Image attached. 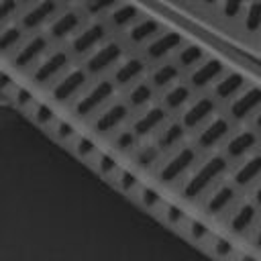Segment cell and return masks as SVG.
<instances>
[{
    "label": "cell",
    "mask_w": 261,
    "mask_h": 261,
    "mask_svg": "<svg viewBox=\"0 0 261 261\" xmlns=\"http://www.w3.org/2000/svg\"><path fill=\"white\" fill-rule=\"evenodd\" d=\"M224 169H226V159H224V157H212V159H208V161L190 177V181L186 184V188H184V198H196V196H200Z\"/></svg>",
    "instance_id": "6da1fadb"
},
{
    "label": "cell",
    "mask_w": 261,
    "mask_h": 261,
    "mask_svg": "<svg viewBox=\"0 0 261 261\" xmlns=\"http://www.w3.org/2000/svg\"><path fill=\"white\" fill-rule=\"evenodd\" d=\"M112 92H114L112 82H108V80L98 82L84 98H80V102L75 104V114H77V116H88V114H92L100 104H104V102L112 96Z\"/></svg>",
    "instance_id": "7a4b0ae2"
},
{
    "label": "cell",
    "mask_w": 261,
    "mask_h": 261,
    "mask_svg": "<svg viewBox=\"0 0 261 261\" xmlns=\"http://www.w3.org/2000/svg\"><path fill=\"white\" fill-rule=\"evenodd\" d=\"M194 159H196V151L194 149H190V147H186V149H181V151H177L163 167H161V171H159V179L163 181V184H171L173 179H177L192 163H194Z\"/></svg>",
    "instance_id": "3957f363"
},
{
    "label": "cell",
    "mask_w": 261,
    "mask_h": 261,
    "mask_svg": "<svg viewBox=\"0 0 261 261\" xmlns=\"http://www.w3.org/2000/svg\"><path fill=\"white\" fill-rule=\"evenodd\" d=\"M45 49H47V39L45 37H33L29 43H24L18 51H16V55L12 57V65L14 67H18V69H24L27 65H31L35 59H39L43 53H45Z\"/></svg>",
    "instance_id": "277c9868"
},
{
    "label": "cell",
    "mask_w": 261,
    "mask_h": 261,
    "mask_svg": "<svg viewBox=\"0 0 261 261\" xmlns=\"http://www.w3.org/2000/svg\"><path fill=\"white\" fill-rule=\"evenodd\" d=\"M120 55H122V49H120L116 43H108V45H104L102 49H98V51L88 59L86 67H88L90 73H100V71L108 69L116 59H120Z\"/></svg>",
    "instance_id": "5b68a950"
},
{
    "label": "cell",
    "mask_w": 261,
    "mask_h": 261,
    "mask_svg": "<svg viewBox=\"0 0 261 261\" xmlns=\"http://www.w3.org/2000/svg\"><path fill=\"white\" fill-rule=\"evenodd\" d=\"M86 84V71H82V69H73V71H69L63 80H59V84L53 88V98L57 100V102H65V100H69L82 86Z\"/></svg>",
    "instance_id": "8992f818"
},
{
    "label": "cell",
    "mask_w": 261,
    "mask_h": 261,
    "mask_svg": "<svg viewBox=\"0 0 261 261\" xmlns=\"http://www.w3.org/2000/svg\"><path fill=\"white\" fill-rule=\"evenodd\" d=\"M65 65H67V53H65V51H57V53L49 55V57L35 69L33 80H35L37 84H45V82H49L51 77H55Z\"/></svg>",
    "instance_id": "52a82bcc"
},
{
    "label": "cell",
    "mask_w": 261,
    "mask_h": 261,
    "mask_svg": "<svg viewBox=\"0 0 261 261\" xmlns=\"http://www.w3.org/2000/svg\"><path fill=\"white\" fill-rule=\"evenodd\" d=\"M104 35H106L104 24H102V22H96V24L84 29V31L73 39L71 47H73L75 53H86V51H90L92 47H96V45L104 39Z\"/></svg>",
    "instance_id": "ba28073f"
},
{
    "label": "cell",
    "mask_w": 261,
    "mask_h": 261,
    "mask_svg": "<svg viewBox=\"0 0 261 261\" xmlns=\"http://www.w3.org/2000/svg\"><path fill=\"white\" fill-rule=\"evenodd\" d=\"M57 10V2L55 0H43L39 4H35L24 16H22V29H37L41 27L53 12Z\"/></svg>",
    "instance_id": "9c48e42d"
},
{
    "label": "cell",
    "mask_w": 261,
    "mask_h": 261,
    "mask_svg": "<svg viewBox=\"0 0 261 261\" xmlns=\"http://www.w3.org/2000/svg\"><path fill=\"white\" fill-rule=\"evenodd\" d=\"M259 104H261V88H251V90H247L243 96H239V98L232 102L230 114H232L237 120H241V118L249 116Z\"/></svg>",
    "instance_id": "30bf717a"
},
{
    "label": "cell",
    "mask_w": 261,
    "mask_h": 261,
    "mask_svg": "<svg viewBox=\"0 0 261 261\" xmlns=\"http://www.w3.org/2000/svg\"><path fill=\"white\" fill-rule=\"evenodd\" d=\"M179 43H181V35L179 33H163V35H159L157 39H153L149 43L147 55L151 59H161L167 53H171L175 47H179Z\"/></svg>",
    "instance_id": "8fae6325"
},
{
    "label": "cell",
    "mask_w": 261,
    "mask_h": 261,
    "mask_svg": "<svg viewBox=\"0 0 261 261\" xmlns=\"http://www.w3.org/2000/svg\"><path fill=\"white\" fill-rule=\"evenodd\" d=\"M126 114H128V108L124 104H112L106 112H102L96 118V124H94L96 133H108V130L116 128L126 118Z\"/></svg>",
    "instance_id": "7c38bea8"
},
{
    "label": "cell",
    "mask_w": 261,
    "mask_h": 261,
    "mask_svg": "<svg viewBox=\"0 0 261 261\" xmlns=\"http://www.w3.org/2000/svg\"><path fill=\"white\" fill-rule=\"evenodd\" d=\"M212 110H214V100H212V98H200L196 104H192V106L186 110L181 124L188 126V128H194V126H198L200 122H204V120L212 114Z\"/></svg>",
    "instance_id": "4fadbf2b"
},
{
    "label": "cell",
    "mask_w": 261,
    "mask_h": 261,
    "mask_svg": "<svg viewBox=\"0 0 261 261\" xmlns=\"http://www.w3.org/2000/svg\"><path fill=\"white\" fill-rule=\"evenodd\" d=\"M224 65L218 61V59H208L206 63H202L192 75H190V82L194 88H204L206 84H210L212 80H216L220 73H222Z\"/></svg>",
    "instance_id": "5bb4252c"
},
{
    "label": "cell",
    "mask_w": 261,
    "mask_h": 261,
    "mask_svg": "<svg viewBox=\"0 0 261 261\" xmlns=\"http://www.w3.org/2000/svg\"><path fill=\"white\" fill-rule=\"evenodd\" d=\"M163 120H165V110L159 108V106H155V108L147 110V112L133 124V133H135L137 137H145V135H149L151 130H155Z\"/></svg>",
    "instance_id": "9a60e30c"
},
{
    "label": "cell",
    "mask_w": 261,
    "mask_h": 261,
    "mask_svg": "<svg viewBox=\"0 0 261 261\" xmlns=\"http://www.w3.org/2000/svg\"><path fill=\"white\" fill-rule=\"evenodd\" d=\"M226 133H228V122H226L224 118H216V120H212V122L200 133L198 143H200V147H212V145H216Z\"/></svg>",
    "instance_id": "2e32d148"
},
{
    "label": "cell",
    "mask_w": 261,
    "mask_h": 261,
    "mask_svg": "<svg viewBox=\"0 0 261 261\" xmlns=\"http://www.w3.org/2000/svg\"><path fill=\"white\" fill-rule=\"evenodd\" d=\"M80 27V16L75 14V12H65V14H61L53 24H51V37H55V39H63V37H67L69 33H73L75 29Z\"/></svg>",
    "instance_id": "e0dca14e"
},
{
    "label": "cell",
    "mask_w": 261,
    "mask_h": 261,
    "mask_svg": "<svg viewBox=\"0 0 261 261\" xmlns=\"http://www.w3.org/2000/svg\"><path fill=\"white\" fill-rule=\"evenodd\" d=\"M143 69H145L143 61L133 57V59L124 61V63H122V65L116 69V73H114V80H116V84L124 86V84H128L130 80H135L137 75H141V73H143Z\"/></svg>",
    "instance_id": "ac0fdd59"
},
{
    "label": "cell",
    "mask_w": 261,
    "mask_h": 261,
    "mask_svg": "<svg viewBox=\"0 0 261 261\" xmlns=\"http://www.w3.org/2000/svg\"><path fill=\"white\" fill-rule=\"evenodd\" d=\"M157 31H159V22H157V20H153V18H145V20L137 22V24L130 29L128 37H130V41H133V43H143V41L151 39Z\"/></svg>",
    "instance_id": "d6986e66"
},
{
    "label": "cell",
    "mask_w": 261,
    "mask_h": 261,
    "mask_svg": "<svg viewBox=\"0 0 261 261\" xmlns=\"http://www.w3.org/2000/svg\"><path fill=\"white\" fill-rule=\"evenodd\" d=\"M255 135L253 133H249V130H245V133H239L232 141H228V147H226V153L230 155V157H241L243 153H247L253 145H255Z\"/></svg>",
    "instance_id": "ffe728a7"
},
{
    "label": "cell",
    "mask_w": 261,
    "mask_h": 261,
    "mask_svg": "<svg viewBox=\"0 0 261 261\" xmlns=\"http://www.w3.org/2000/svg\"><path fill=\"white\" fill-rule=\"evenodd\" d=\"M259 173H261V155H255V157L249 159L243 167H239V171L234 173V181H237L239 186H247V184L253 181Z\"/></svg>",
    "instance_id": "44dd1931"
},
{
    "label": "cell",
    "mask_w": 261,
    "mask_h": 261,
    "mask_svg": "<svg viewBox=\"0 0 261 261\" xmlns=\"http://www.w3.org/2000/svg\"><path fill=\"white\" fill-rule=\"evenodd\" d=\"M243 75L241 73H228V75H224L218 84H216V96L218 98H230L232 94H237L239 90H241V86H243Z\"/></svg>",
    "instance_id": "7402d4cb"
},
{
    "label": "cell",
    "mask_w": 261,
    "mask_h": 261,
    "mask_svg": "<svg viewBox=\"0 0 261 261\" xmlns=\"http://www.w3.org/2000/svg\"><path fill=\"white\" fill-rule=\"evenodd\" d=\"M234 198V190L230 188V186H222L210 200H208V206H206V210L210 212V214H218V212H222L228 204H230V200Z\"/></svg>",
    "instance_id": "603a6c76"
},
{
    "label": "cell",
    "mask_w": 261,
    "mask_h": 261,
    "mask_svg": "<svg viewBox=\"0 0 261 261\" xmlns=\"http://www.w3.org/2000/svg\"><path fill=\"white\" fill-rule=\"evenodd\" d=\"M137 16H139V8H137L135 4H120L118 8L112 10L110 20H112L114 27H126V24H130Z\"/></svg>",
    "instance_id": "cb8c5ba5"
},
{
    "label": "cell",
    "mask_w": 261,
    "mask_h": 261,
    "mask_svg": "<svg viewBox=\"0 0 261 261\" xmlns=\"http://www.w3.org/2000/svg\"><path fill=\"white\" fill-rule=\"evenodd\" d=\"M253 220H255V208H253L251 204H245V206L239 208V212L232 216V220H230V228L239 234V232H243L245 228H249Z\"/></svg>",
    "instance_id": "d4e9b609"
},
{
    "label": "cell",
    "mask_w": 261,
    "mask_h": 261,
    "mask_svg": "<svg viewBox=\"0 0 261 261\" xmlns=\"http://www.w3.org/2000/svg\"><path fill=\"white\" fill-rule=\"evenodd\" d=\"M177 75H179V69H177L173 63H165V65H161V67H157V69L153 71L151 80H153V86L163 88V86L171 84Z\"/></svg>",
    "instance_id": "484cf974"
},
{
    "label": "cell",
    "mask_w": 261,
    "mask_h": 261,
    "mask_svg": "<svg viewBox=\"0 0 261 261\" xmlns=\"http://www.w3.org/2000/svg\"><path fill=\"white\" fill-rule=\"evenodd\" d=\"M188 98H190V88H186V86H175V88H171L167 94H165V108H171V110H175V108H179V106H184L186 102H188Z\"/></svg>",
    "instance_id": "4316f807"
},
{
    "label": "cell",
    "mask_w": 261,
    "mask_h": 261,
    "mask_svg": "<svg viewBox=\"0 0 261 261\" xmlns=\"http://www.w3.org/2000/svg\"><path fill=\"white\" fill-rule=\"evenodd\" d=\"M181 137H184V124H179V122L169 124V126L161 133V137H159V149H169V147H173L177 141H181Z\"/></svg>",
    "instance_id": "83f0119b"
},
{
    "label": "cell",
    "mask_w": 261,
    "mask_h": 261,
    "mask_svg": "<svg viewBox=\"0 0 261 261\" xmlns=\"http://www.w3.org/2000/svg\"><path fill=\"white\" fill-rule=\"evenodd\" d=\"M20 39H22L20 27H8V29L0 31V53H6L12 47H16V43H20Z\"/></svg>",
    "instance_id": "f1b7e54d"
},
{
    "label": "cell",
    "mask_w": 261,
    "mask_h": 261,
    "mask_svg": "<svg viewBox=\"0 0 261 261\" xmlns=\"http://www.w3.org/2000/svg\"><path fill=\"white\" fill-rule=\"evenodd\" d=\"M159 157V147H153V145H147V147H141L137 153H135V163L141 165V167H149L157 161Z\"/></svg>",
    "instance_id": "f546056e"
},
{
    "label": "cell",
    "mask_w": 261,
    "mask_h": 261,
    "mask_svg": "<svg viewBox=\"0 0 261 261\" xmlns=\"http://www.w3.org/2000/svg\"><path fill=\"white\" fill-rule=\"evenodd\" d=\"M204 57V51L198 47V45H188L186 49H181L179 51V65H184V67H190V65H196L200 59Z\"/></svg>",
    "instance_id": "4dcf8cb0"
},
{
    "label": "cell",
    "mask_w": 261,
    "mask_h": 261,
    "mask_svg": "<svg viewBox=\"0 0 261 261\" xmlns=\"http://www.w3.org/2000/svg\"><path fill=\"white\" fill-rule=\"evenodd\" d=\"M151 96H153L151 86H149V84H139V86H135V88L130 90L128 100H130L133 106H143V104H147V102L151 100Z\"/></svg>",
    "instance_id": "1f68e13d"
},
{
    "label": "cell",
    "mask_w": 261,
    "mask_h": 261,
    "mask_svg": "<svg viewBox=\"0 0 261 261\" xmlns=\"http://www.w3.org/2000/svg\"><path fill=\"white\" fill-rule=\"evenodd\" d=\"M245 27L247 31H257L261 29V2H253L247 10V18H245Z\"/></svg>",
    "instance_id": "d6a6232c"
},
{
    "label": "cell",
    "mask_w": 261,
    "mask_h": 261,
    "mask_svg": "<svg viewBox=\"0 0 261 261\" xmlns=\"http://www.w3.org/2000/svg\"><path fill=\"white\" fill-rule=\"evenodd\" d=\"M33 118H35V122H37V124H49V122H53L55 114H53V110H51L47 104H37Z\"/></svg>",
    "instance_id": "836d02e7"
},
{
    "label": "cell",
    "mask_w": 261,
    "mask_h": 261,
    "mask_svg": "<svg viewBox=\"0 0 261 261\" xmlns=\"http://www.w3.org/2000/svg\"><path fill=\"white\" fill-rule=\"evenodd\" d=\"M118 0H88L86 2V10L90 14H98V12H104L108 8H112Z\"/></svg>",
    "instance_id": "e575fe53"
},
{
    "label": "cell",
    "mask_w": 261,
    "mask_h": 261,
    "mask_svg": "<svg viewBox=\"0 0 261 261\" xmlns=\"http://www.w3.org/2000/svg\"><path fill=\"white\" fill-rule=\"evenodd\" d=\"M230 255H232V245L224 239H216L214 241V257L222 261V259H228Z\"/></svg>",
    "instance_id": "d590c367"
},
{
    "label": "cell",
    "mask_w": 261,
    "mask_h": 261,
    "mask_svg": "<svg viewBox=\"0 0 261 261\" xmlns=\"http://www.w3.org/2000/svg\"><path fill=\"white\" fill-rule=\"evenodd\" d=\"M135 133H130V130H124V133H120L118 137H116V141H114V147L118 149V151H128L133 145H135Z\"/></svg>",
    "instance_id": "8d00e7d4"
},
{
    "label": "cell",
    "mask_w": 261,
    "mask_h": 261,
    "mask_svg": "<svg viewBox=\"0 0 261 261\" xmlns=\"http://www.w3.org/2000/svg\"><path fill=\"white\" fill-rule=\"evenodd\" d=\"M96 151V145L90 141V139H86V137H80L77 139V143H75V153L80 155V157H88V155H92Z\"/></svg>",
    "instance_id": "74e56055"
},
{
    "label": "cell",
    "mask_w": 261,
    "mask_h": 261,
    "mask_svg": "<svg viewBox=\"0 0 261 261\" xmlns=\"http://www.w3.org/2000/svg\"><path fill=\"white\" fill-rule=\"evenodd\" d=\"M141 202H143V206L153 208V206H157V204L161 202V198H159V194H157L155 190H151V188H143V192H141Z\"/></svg>",
    "instance_id": "f35d334b"
},
{
    "label": "cell",
    "mask_w": 261,
    "mask_h": 261,
    "mask_svg": "<svg viewBox=\"0 0 261 261\" xmlns=\"http://www.w3.org/2000/svg\"><path fill=\"white\" fill-rule=\"evenodd\" d=\"M116 161L110 157V155H100V159H98V169H100V173L102 175H108V173H112V171H116Z\"/></svg>",
    "instance_id": "ab89813d"
},
{
    "label": "cell",
    "mask_w": 261,
    "mask_h": 261,
    "mask_svg": "<svg viewBox=\"0 0 261 261\" xmlns=\"http://www.w3.org/2000/svg\"><path fill=\"white\" fill-rule=\"evenodd\" d=\"M241 6H243V0H224V4H222V12H224L226 18H234V16L239 14Z\"/></svg>",
    "instance_id": "60d3db41"
},
{
    "label": "cell",
    "mask_w": 261,
    "mask_h": 261,
    "mask_svg": "<svg viewBox=\"0 0 261 261\" xmlns=\"http://www.w3.org/2000/svg\"><path fill=\"white\" fill-rule=\"evenodd\" d=\"M118 184H120V190L128 192V190H133V188L137 186V177H135L130 171H120V175H118Z\"/></svg>",
    "instance_id": "b9f144b4"
},
{
    "label": "cell",
    "mask_w": 261,
    "mask_h": 261,
    "mask_svg": "<svg viewBox=\"0 0 261 261\" xmlns=\"http://www.w3.org/2000/svg\"><path fill=\"white\" fill-rule=\"evenodd\" d=\"M16 10V0H0V24Z\"/></svg>",
    "instance_id": "7bdbcfd3"
},
{
    "label": "cell",
    "mask_w": 261,
    "mask_h": 261,
    "mask_svg": "<svg viewBox=\"0 0 261 261\" xmlns=\"http://www.w3.org/2000/svg\"><path fill=\"white\" fill-rule=\"evenodd\" d=\"M55 133H57V137L59 139H71L73 135H75V130H73V126L69 124V122H57V128H55Z\"/></svg>",
    "instance_id": "ee69618b"
},
{
    "label": "cell",
    "mask_w": 261,
    "mask_h": 261,
    "mask_svg": "<svg viewBox=\"0 0 261 261\" xmlns=\"http://www.w3.org/2000/svg\"><path fill=\"white\" fill-rule=\"evenodd\" d=\"M190 232H192V239H196V241H202L208 237V228L200 222H190Z\"/></svg>",
    "instance_id": "f6af8a7d"
},
{
    "label": "cell",
    "mask_w": 261,
    "mask_h": 261,
    "mask_svg": "<svg viewBox=\"0 0 261 261\" xmlns=\"http://www.w3.org/2000/svg\"><path fill=\"white\" fill-rule=\"evenodd\" d=\"M165 214H167V220L173 222V224L179 222V220H184V212H181L177 206H167V212H165Z\"/></svg>",
    "instance_id": "bcb514c9"
},
{
    "label": "cell",
    "mask_w": 261,
    "mask_h": 261,
    "mask_svg": "<svg viewBox=\"0 0 261 261\" xmlns=\"http://www.w3.org/2000/svg\"><path fill=\"white\" fill-rule=\"evenodd\" d=\"M255 243H257V247H261V230L257 232V239H255Z\"/></svg>",
    "instance_id": "7dc6e473"
},
{
    "label": "cell",
    "mask_w": 261,
    "mask_h": 261,
    "mask_svg": "<svg viewBox=\"0 0 261 261\" xmlns=\"http://www.w3.org/2000/svg\"><path fill=\"white\" fill-rule=\"evenodd\" d=\"M255 198H257V202H259V204H261V188H259V190H257V196H255Z\"/></svg>",
    "instance_id": "c3c4849f"
},
{
    "label": "cell",
    "mask_w": 261,
    "mask_h": 261,
    "mask_svg": "<svg viewBox=\"0 0 261 261\" xmlns=\"http://www.w3.org/2000/svg\"><path fill=\"white\" fill-rule=\"evenodd\" d=\"M241 261H257V259H253V257H241Z\"/></svg>",
    "instance_id": "681fc988"
},
{
    "label": "cell",
    "mask_w": 261,
    "mask_h": 261,
    "mask_svg": "<svg viewBox=\"0 0 261 261\" xmlns=\"http://www.w3.org/2000/svg\"><path fill=\"white\" fill-rule=\"evenodd\" d=\"M255 122H257V128H261V114L257 116V120H255Z\"/></svg>",
    "instance_id": "f907efd6"
},
{
    "label": "cell",
    "mask_w": 261,
    "mask_h": 261,
    "mask_svg": "<svg viewBox=\"0 0 261 261\" xmlns=\"http://www.w3.org/2000/svg\"><path fill=\"white\" fill-rule=\"evenodd\" d=\"M204 2H206V4H214L216 0H204Z\"/></svg>",
    "instance_id": "816d5d0a"
}]
</instances>
